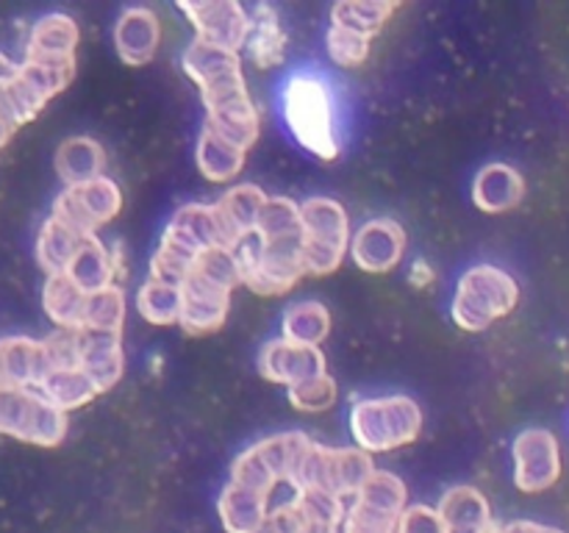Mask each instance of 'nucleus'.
I'll return each mask as SVG.
<instances>
[{
    "label": "nucleus",
    "mask_w": 569,
    "mask_h": 533,
    "mask_svg": "<svg viewBox=\"0 0 569 533\" xmlns=\"http://www.w3.org/2000/svg\"><path fill=\"white\" fill-rule=\"evenodd\" d=\"M281 103L283 120L292 137L317 159H337V114H333V94L326 78L315 72H295L283 87Z\"/></svg>",
    "instance_id": "nucleus-1"
},
{
    "label": "nucleus",
    "mask_w": 569,
    "mask_h": 533,
    "mask_svg": "<svg viewBox=\"0 0 569 533\" xmlns=\"http://www.w3.org/2000/svg\"><path fill=\"white\" fill-rule=\"evenodd\" d=\"M422 411L406 394L359 400L350 411V433L365 453H387L420 436Z\"/></svg>",
    "instance_id": "nucleus-2"
},
{
    "label": "nucleus",
    "mask_w": 569,
    "mask_h": 533,
    "mask_svg": "<svg viewBox=\"0 0 569 533\" xmlns=\"http://www.w3.org/2000/svg\"><path fill=\"white\" fill-rule=\"evenodd\" d=\"M376 464H372L370 453L359 447H326V444L309 442L300 453L298 464L292 466L289 475V486L295 492L303 489H322L328 494L348 500L356 497L361 483L372 475Z\"/></svg>",
    "instance_id": "nucleus-3"
},
{
    "label": "nucleus",
    "mask_w": 569,
    "mask_h": 533,
    "mask_svg": "<svg viewBox=\"0 0 569 533\" xmlns=\"http://www.w3.org/2000/svg\"><path fill=\"white\" fill-rule=\"evenodd\" d=\"M350 250V222L342 203L311 198L300 205V255L311 275H331Z\"/></svg>",
    "instance_id": "nucleus-4"
},
{
    "label": "nucleus",
    "mask_w": 569,
    "mask_h": 533,
    "mask_svg": "<svg viewBox=\"0 0 569 533\" xmlns=\"http://www.w3.org/2000/svg\"><path fill=\"white\" fill-rule=\"evenodd\" d=\"M520 300V286L506 270L492 264L472 266L461 275L453 298V320L461 331L478 333L509 314Z\"/></svg>",
    "instance_id": "nucleus-5"
},
{
    "label": "nucleus",
    "mask_w": 569,
    "mask_h": 533,
    "mask_svg": "<svg viewBox=\"0 0 569 533\" xmlns=\"http://www.w3.org/2000/svg\"><path fill=\"white\" fill-rule=\"evenodd\" d=\"M239 264V281L256 294H283L306 275L298 242H259L244 239L233 248Z\"/></svg>",
    "instance_id": "nucleus-6"
},
{
    "label": "nucleus",
    "mask_w": 569,
    "mask_h": 533,
    "mask_svg": "<svg viewBox=\"0 0 569 533\" xmlns=\"http://www.w3.org/2000/svg\"><path fill=\"white\" fill-rule=\"evenodd\" d=\"M0 433L39 447H56L67 436V414L37 389L0 386Z\"/></svg>",
    "instance_id": "nucleus-7"
},
{
    "label": "nucleus",
    "mask_w": 569,
    "mask_h": 533,
    "mask_svg": "<svg viewBox=\"0 0 569 533\" xmlns=\"http://www.w3.org/2000/svg\"><path fill=\"white\" fill-rule=\"evenodd\" d=\"M181 64L187 70V76L200 87V98H203L206 111L226 109V105L250 100L239 53L214 48V44H203L194 39L183 50Z\"/></svg>",
    "instance_id": "nucleus-8"
},
{
    "label": "nucleus",
    "mask_w": 569,
    "mask_h": 533,
    "mask_svg": "<svg viewBox=\"0 0 569 533\" xmlns=\"http://www.w3.org/2000/svg\"><path fill=\"white\" fill-rule=\"evenodd\" d=\"M122 209V192L111 178L100 175L81 187H64L53 203V214L78 237H94L98 228L114 220Z\"/></svg>",
    "instance_id": "nucleus-9"
},
{
    "label": "nucleus",
    "mask_w": 569,
    "mask_h": 533,
    "mask_svg": "<svg viewBox=\"0 0 569 533\" xmlns=\"http://www.w3.org/2000/svg\"><path fill=\"white\" fill-rule=\"evenodd\" d=\"M561 475L559 442L545 428H528L515 442V483L520 492H545Z\"/></svg>",
    "instance_id": "nucleus-10"
},
{
    "label": "nucleus",
    "mask_w": 569,
    "mask_h": 533,
    "mask_svg": "<svg viewBox=\"0 0 569 533\" xmlns=\"http://www.w3.org/2000/svg\"><path fill=\"white\" fill-rule=\"evenodd\" d=\"M178 9L189 17L194 28V39L203 44L239 53L244 48L250 31V17L233 0H214V3H178Z\"/></svg>",
    "instance_id": "nucleus-11"
},
{
    "label": "nucleus",
    "mask_w": 569,
    "mask_h": 533,
    "mask_svg": "<svg viewBox=\"0 0 569 533\" xmlns=\"http://www.w3.org/2000/svg\"><path fill=\"white\" fill-rule=\"evenodd\" d=\"M159 248L167 250V253L178 255V259H183L192 266H194V259H198L203 250L222 248L214 205H206V203L181 205V209L172 214Z\"/></svg>",
    "instance_id": "nucleus-12"
},
{
    "label": "nucleus",
    "mask_w": 569,
    "mask_h": 533,
    "mask_svg": "<svg viewBox=\"0 0 569 533\" xmlns=\"http://www.w3.org/2000/svg\"><path fill=\"white\" fill-rule=\"evenodd\" d=\"M231 309V292L217 283L206 281L198 272H189L181 283V316L178 325L189 336H206V333L220 331Z\"/></svg>",
    "instance_id": "nucleus-13"
},
{
    "label": "nucleus",
    "mask_w": 569,
    "mask_h": 533,
    "mask_svg": "<svg viewBox=\"0 0 569 533\" xmlns=\"http://www.w3.org/2000/svg\"><path fill=\"white\" fill-rule=\"evenodd\" d=\"M261 378L283 386H295L309 378L326 375L328 364L320 348H306V344L287 342V339H272L261 348L259 355Z\"/></svg>",
    "instance_id": "nucleus-14"
},
{
    "label": "nucleus",
    "mask_w": 569,
    "mask_h": 533,
    "mask_svg": "<svg viewBox=\"0 0 569 533\" xmlns=\"http://www.w3.org/2000/svg\"><path fill=\"white\" fill-rule=\"evenodd\" d=\"M406 250V233L392 220H372L356 231L350 242V259L365 272H389L400 264Z\"/></svg>",
    "instance_id": "nucleus-15"
},
{
    "label": "nucleus",
    "mask_w": 569,
    "mask_h": 533,
    "mask_svg": "<svg viewBox=\"0 0 569 533\" xmlns=\"http://www.w3.org/2000/svg\"><path fill=\"white\" fill-rule=\"evenodd\" d=\"M267 203V194L256 183H239L228 189L214 203L217 228H220V244L226 250L239 248L244 239L253 237L256 220Z\"/></svg>",
    "instance_id": "nucleus-16"
},
{
    "label": "nucleus",
    "mask_w": 569,
    "mask_h": 533,
    "mask_svg": "<svg viewBox=\"0 0 569 533\" xmlns=\"http://www.w3.org/2000/svg\"><path fill=\"white\" fill-rule=\"evenodd\" d=\"M78 370L89 375L98 392L114 386L126 372L122 333L114 331H78Z\"/></svg>",
    "instance_id": "nucleus-17"
},
{
    "label": "nucleus",
    "mask_w": 569,
    "mask_h": 533,
    "mask_svg": "<svg viewBox=\"0 0 569 533\" xmlns=\"http://www.w3.org/2000/svg\"><path fill=\"white\" fill-rule=\"evenodd\" d=\"M161 42L159 17L144 6H133L120 14L114 26V48L128 67H144L153 61Z\"/></svg>",
    "instance_id": "nucleus-18"
},
{
    "label": "nucleus",
    "mask_w": 569,
    "mask_h": 533,
    "mask_svg": "<svg viewBox=\"0 0 569 533\" xmlns=\"http://www.w3.org/2000/svg\"><path fill=\"white\" fill-rule=\"evenodd\" d=\"M48 372L42 342L28 336L0 339V386L37 389Z\"/></svg>",
    "instance_id": "nucleus-19"
},
{
    "label": "nucleus",
    "mask_w": 569,
    "mask_h": 533,
    "mask_svg": "<svg viewBox=\"0 0 569 533\" xmlns=\"http://www.w3.org/2000/svg\"><path fill=\"white\" fill-rule=\"evenodd\" d=\"M437 514L445 533H489L495 525L487 497L472 486L448 489L439 500Z\"/></svg>",
    "instance_id": "nucleus-20"
},
{
    "label": "nucleus",
    "mask_w": 569,
    "mask_h": 533,
    "mask_svg": "<svg viewBox=\"0 0 569 533\" xmlns=\"http://www.w3.org/2000/svg\"><path fill=\"white\" fill-rule=\"evenodd\" d=\"M526 194V181L509 164H487L472 181V200L487 214L515 209Z\"/></svg>",
    "instance_id": "nucleus-21"
},
{
    "label": "nucleus",
    "mask_w": 569,
    "mask_h": 533,
    "mask_svg": "<svg viewBox=\"0 0 569 533\" xmlns=\"http://www.w3.org/2000/svg\"><path fill=\"white\" fill-rule=\"evenodd\" d=\"M78 26L67 14H48L31 28L26 44V61H67L76 59Z\"/></svg>",
    "instance_id": "nucleus-22"
},
{
    "label": "nucleus",
    "mask_w": 569,
    "mask_h": 533,
    "mask_svg": "<svg viewBox=\"0 0 569 533\" xmlns=\"http://www.w3.org/2000/svg\"><path fill=\"white\" fill-rule=\"evenodd\" d=\"M103 170L106 153L92 137L64 139L56 150V172H59L64 187H81V183L94 181V178L103 175Z\"/></svg>",
    "instance_id": "nucleus-23"
},
{
    "label": "nucleus",
    "mask_w": 569,
    "mask_h": 533,
    "mask_svg": "<svg viewBox=\"0 0 569 533\" xmlns=\"http://www.w3.org/2000/svg\"><path fill=\"white\" fill-rule=\"evenodd\" d=\"M244 44H248L250 59L261 70H272V67L283 64V56H287V33H283L278 11L272 6H256L253 17H250L248 42Z\"/></svg>",
    "instance_id": "nucleus-24"
},
{
    "label": "nucleus",
    "mask_w": 569,
    "mask_h": 533,
    "mask_svg": "<svg viewBox=\"0 0 569 533\" xmlns=\"http://www.w3.org/2000/svg\"><path fill=\"white\" fill-rule=\"evenodd\" d=\"M217 511H220V522L228 533H256L270 514L264 494L250 492L231 481L217 500Z\"/></svg>",
    "instance_id": "nucleus-25"
},
{
    "label": "nucleus",
    "mask_w": 569,
    "mask_h": 533,
    "mask_svg": "<svg viewBox=\"0 0 569 533\" xmlns=\"http://www.w3.org/2000/svg\"><path fill=\"white\" fill-rule=\"evenodd\" d=\"M114 272L117 270L114 261H111L109 248H106L98 237H87L81 242V248H78V253L72 255L64 275L70 278L83 294H94L114 283Z\"/></svg>",
    "instance_id": "nucleus-26"
},
{
    "label": "nucleus",
    "mask_w": 569,
    "mask_h": 533,
    "mask_svg": "<svg viewBox=\"0 0 569 533\" xmlns=\"http://www.w3.org/2000/svg\"><path fill=\"white\" fill-rule=\"evenodd\" d=\"M203 128L214 133V137L231 142L233 148L248 153V150L256 144V139H259L261 122H259V111H256L253 100H242V103L226 105V109L206 111Z\"/></svg>",
    "instance_id": "nucleus-27"
},
{
    "label": "nucleus",
    "mask_w": 569,
    "mask_h": 533,
    "mask_svg": "<svg viewBox=\"0 0 569 533\" xmlns=\"http://www.w3.org/2000/svg\"><path fill=\"white\" fill-rule=\"evenodd\" d=\"M42 305L59 331H83V314H87V294L61 272L48 275L42 289Z\"/></svg>",
    "instance_id": "nucleus-28"
},
{
    "label": "nucleus",
    "mask_w": 569,
    "mask_h": 533,
    "mask_svg": "<svg viewBox=\"0 0 569 533\" xmlns=\"http://www.w3.org/2000/svg\"><path fill=\"white\" fill-rule=\"evenodd\" d=\"M37 392H42L44 400L56 405L59 411H72L87 405L89 400L98 398V386L89 381V375L78 366H70V370H48L44 372L42 383L37 386Z\"/></svg>",
    "instance_id": "nucleus-29"
},
{
    "label": "nucleus",
    "mask_w": 569,
    "mask_h": 533,
    "mask_svg": "<svg viewBox=\"0 0 569 533\" xmlns=\"http://www.w3.org/2000/svg\"><path fill=\"white\" fill-rule=\"evenodd\" d=\"M281 331L287 342L306 344V348H320L331 333V314L317 300H300V303L289 305L283 314Z\"/></svg>",
    "instance_id": "nucleus-30"
},
{
    "label": "nucleus",
    "mask_w": 569,
    "mask_h": 533,
    "mask_svg": "<svg viewBox=\"0 0 569 533\" xmlns=\"http://www.w3.org/2000/svg\"><path fill=\"white\" fill-rule=\"evenodd\" d=\"M194 161H198V170L203 172V178L214 183H226L242 172L244 150L233 148L231 142L214 137L203 128L198 139V150H194Z\"/></svg>",
    "instance_id": "nucleus-31"
},
{
    "label": "nucleus",
    "mask_w": 569,
    "mask_h": 533,
    "mask_svg": "<svg viewBox=\"0 0 569 533\" xmlns=\"http://www.w3.org/2000/svg\"><path fill=\"white\" fill-rule=\"evenodd\" d=\"M83 237H78L76 231L59 222L56 217H48V222L42 225L37 239V261L48 275H61L70 266L72 255L81 248Z\"/></svg>",
    "instance_id": "nucleus-32"
},
{
    "label": "nucleus",
    "mask_w": 569,
    "mask_h": 533,
    "mask_svg": "<svg viewBox=\"0 0 569 533\" xmlns=\"http://www.w3.org/2000/svg\"><path fill=\"white\" fill-rule=\"evenodd\" d=\"M395 9H398V3H383V0H342V3L333 6L331 26L348 28V31L372 39L387 26Z\"/></svg>",
    "instance_id": "nucleus-33"
},
{
    "label": "nucleus",
    "mask_w": 569,
    "mask_h": 533,
    "mask_svg": "<svg viewBox=\"0 0 569 533\" xmlns=\"http://www.w3.org/2000/svg\"><path fill=\"white\" fill-rule=\"evenodd\" d=\"M253 237L259 242H298L300 239V205L287 198H267Z\"/></svg>",
    "instance_id": "nucleus-34"
},
{
    "label": "nucleus",
    "mask_w": 569,
    "mask_h": 533,
    "mask_svg": "<svg viewBox=\"0 0 569 533\" xmlns=\"http://www.w3.org/2000/svg\"><path fill=\"white\" fill-rule=\"evenodd\" d=\"M137 309L150 325H172L181 316V286L150 278L137 292Z\"/></svg>",
    "instance_id": "nucleus-35"
},
{
    "label": "nucleus",
    "mask_w": 569,
    "mask_h": 533,
    "mask_svg": "<svg viewBox=\"0 0 569 533\" xmlns=\"http://www.w3.org/2000/svg\"><path fill=\"white\" fill-rule=\"evenodd\" d=\"M72 76H76V59L67 61H26L20 64V81L37 94L39 100L48 103L53 94L70 87Z\"/></svg>",
    "instance_id": "nucleus-36"
},
{
    "label": "nucleus",
    "mask_w": 569,
    "mask_h": 533,
    "mask_svg": "<svg viewBox=\"0 0 569 533\" xmlns=\"http://www.w3.org/2000/svg\"><path fill=\"white\" fill-rule=\"evenodd\" d=\"M311 439L300 431H287V433H276V436L264 439V442L253 444L256 453L261 455L270 472L276 475L278 483H287L289 475H292V466L298 464L300 453L306 450Z\"/></svg>",
    "instance_id": "nucleus-37"
},
{
    "label": "nucleus",
    "mask_w": 569,
    "mask_h": 533,
    "mask_svg": "<svg viewBox=\"0 0 569 533\" xmlns=\"http://www.w3.org/2000/svg\"><path fill=\"white\" fill-rule=\"evenodd\" d=\"M356 500L383 511V514L400 516L406 509V500H409V492H406V483L398 475H392L387 470H372V475L356 492Z\"/></svg>",
    "instance_id": "nucleus-38"
},
{
    "label": "nucleus",
    "mask_w": 569,
    "mask_h": 533,
    "mask_svg": "<svg viewBox=\"0 0 569 533\" xmlns=\"http://www.w3.org/2000/svg\"><path fill=\"white\" fill-rule=\"evenodd\" d=\"M122 320H126V292L117 283L94 294H87L83 328H89V331L122 333Z\"/></svg>",
    "instance_id": "nucleus-39"
},
{
    "label": "nucleus",
    "mask_w": 569,
    "mask_h": 533,
    "mask_svg": "<svg viewBox=\"0 0 569 533\" xmlns=\"http://www.w3.org/2000/svg\"><path fill=\"white\" fill-rule=\"evenodd\" d=\"M295 505V511L300 514V520L311 522V525L322 527H337L345 520V500L337 494H328L322 489H303V492H295V497L289 500Z\"/></svg>",
    "instance_id": "nucleus-40"
},
{
    "label": "nucleus",
    "mask_w": 569,
    "mask_h": 533,
    "mask_svg": "<svg viewBox=\"0 0 569 533\" xmlns=\"http://www.w3.org/2000/svg\"><path fill=\"white\" fill-rule=\"evenodd\" d=\"M192 272H198V275L206 278V281L217 283V286L228 289V292H233V289L242 283L239 281L237 255H233V250H226V248L203 250V253L194 259Z\"/></svg>",
    "instance_id": "nucleus-41"
},
{
    "label": "nucleus",
    "mask_w": 569,
    "mask_h": 533,
    "mask_svg": "<svg viewBox=\"0 0 569 533\" xmlns=\"http://www.w3.org/2000/svg\"><path fill=\"white\" fill-rule=\"evenodd\" d=\"M231 483L270 497V492L276 489L278 481H276V475L270 472V466H267L264 461H261V455L256 453V447H248L237 461H233Z\"/></svg>",
    "instance_id": "nucleus-42"
},
{
    "label": "nucleus",
    "mask_w": 569,
    "mask_h": 533,
    "mask_svg": "<svg viewBox=\"0 0 569 533\" xmlns=\"http://www.w3.org/2000/svg\"><path fill=\"white\" fill-rule=\"evenodd\" d=\"M337 400V381L331 375H317L289 386V403L298 411H326Z\"/></svg>",
    "instance_id": "nucleus-43"
},
{
    "label": "nucleus",
    "mask_w": 569,
    "mask_h": 533,
    "mask_svg": "<svg viewBox=\"0 0 569 533\" xmlns=\"http://www.w3.org/2000/svg\"><path fill=\"white\" fill-rule=\"evenodd\" d=\"M398 520L400 516L383 514V511L353 497L345 509L342 533H398Z\"/></svg>",
    "instance_id": "nucleus-44"
},
{
    "label": "nucleus",
    "mask_w": 569,
    "mask_h": 533,
    "mask_svg": "<svg viewBox=\"0 0 569 533\" xmlns=\"http://www.w3.org/2000/svg\"><path fill=\"white\" fill-rule=\"evenodd\" d=\"M328 56L339 67H359L370 56V39L361 33L348 31V28L331 26L328 28Z\"/></svg>",
    "instance_id": "nucleus-45"
},
{
    "label": "nucleus",
    "mask_w": 569,
    "mask_h": 533,
    "mask_svg": "<svg viewBox=\"0 0 569 533\" xmlns=\"http://www.w3.org/2000/svg\"><path fill=\"white\" fill-rule=\"evenodd\" d=\"M44 361L48 370H70L78 366V331H56L53 336L42 339Z\"/></svg>",
    "instance_id": "nucleus-46"
},
{
    "label": "nucleus",
    "mask_w": 569,
    "mask_h": 533,
    "mask_svg": "<svg viewBox=\"0 0 569 533\" xmlns=\"http://www.w3.org/2000/svg\"><path fill=\"white\" fill-rule=\"evenodd\" d=\"M398 533H445V525L431 505H406L398 520Z\"/></svg>",
    "instance_id": "nucleus-47"
},
{
    "label": "nucleus",
    "mask_w": 569,
    "mask_h": 533,
    "mask_svg": "<svg viewBox=\"0 0 569 533\" xmlns=\"http://www.w3.org/2000/svg\"><path fill=\"white\" fill-rule=\"evenodd\" d=\"M489 533H561V531L559 527L539 525V522L515 520V522H503V525H492V531Z\"/></svg>",
    "instance_id": "nucleus-48"
},
{
    "label": "nucleus",
    "mask_w": 569,
    "mask_h": 533,
    "mask_svg": "<svg viewBox=\"0 0 569 533\" xmlns=\"http://www.w3.org/2000/svg\"><path fill=\"white\" fill-rule=\"evenodd\" d=\"M17 72H20V67H17L9 56L0 53V92H3L11 81H14Z\"/></svg>",
    "instance_id": "nucleus-49"
},
{
    "label": "nucleus",
    "mask_w": 569,
    "mask_h": 533,
    "mask_svg": "<svg viewBox=\"0 0 569 533\" xmlns=\"http://www.w3.org/2000/svg\"><path fill=\"white\" fill-rule=\"evenodd\" d=\"M411 281H415L417 286H426V283L433 281V272L428 270L426 261H420V264H415V270H411Z\"/></svg>",
    "instance_id": "nucleus-50"
},
{
    "label": "nucleus",
    "mask_w": 569,
    "mask_h": 533,
    "mask_svg": "<svg viewBox=\"0 0 569 533\" xmlns=\"http://www.w3.org/2000/svg\"><path fill=\"white\" fill-rule=\"evenodd\" d=\"M256 533H281V531H278V525H276V522H272V520H270V514H267L264 525H261V527H259V531H256Z\"/></svg>",
    "instance_id": "nucleus-51"
}]
</instances>
